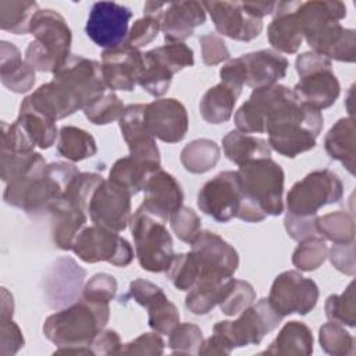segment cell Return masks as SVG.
Masks as SVG:
<instances>
[{
    "label": "cell",
    "mask_w": 356,
    "mask_h": 356,
    "mask_svg": "<svg viewBox=\"0 0 356 356\" xmlns=\"http://www.w3.org/2000/svg\"><path fill=\"white\" fill-rule=\"evenodd\" d=\"M234 122L243 134H263L280 125L300 124L318 136L323 128V115L303 103L292 89L275 83L253 90L236 110Z\"/></svg>",
    "instance_id": "6da1fadb"
},
{
    "label": "cell",
    "mask_w": 356,
    "mask_h": 356,
    "mask_svg": "<svg viewBox=\"0 0 356 356\" xmlns=\"http://www.w3.org/2000/svg\"><path fill=\"white\" fill-rule=\"evenodd\" d=\"M299 25L306 43L327 58L353 63L356 56V33L341 25L346 17L342 1L313 0L300 1L296 8Z\"/></svg>",
    "instance_id": "7a4b0ae2"
},
{
    "label": "cell",
    "mask_w": 356,
    "mask_h": 356,
    "mask_svg": "<svg viewBox=\"0 0 356 356\" xmlns=\"http://www.w3.org/2000/svg\"><path fill=\"white\" fill-rule=\"evenodd\" d=\"M236 172L243 193L236 218L259 222L267 216H280L284 211L285 174L278 163L271 157L259 159L239 165Z\"/></svg>",
    "instance_id": "3957f363"
},
{
    "label": "cell",
    "mask_w": 356,
    "mask_h": 356,
    "mask_svg": "<svg viewBox=\"0 0 356 356\" xmlns=\"http://www.w3.org/2000/svg\"><path fill=\"white\" fill-rule=\"evenodd\" d=\"M79 171L72 163L56 161L35 175L7 184L3 199L13 207L22 209L26 214L36 216L47 211L67 189Z\"/></svg>",
    "instance_id": "277c9868"
},
{
    "label": "cell",
    "mask_w": 356,
    "mask_h": 356,
    "mask_svg": "<svg viewBox=\"0 0 356 356\" xmlns=\"http://www.w3.org/2000/svg\"><path fill=\"white\" fill-rule=\"evenodd\" d=\"M108 303L82 298L50 314L43 324L44 337L57 346H89L108 323Z\"/></svg>",
    "instance_id": "5b68a950"
},
{
    "label": "cell",
    "mask_w": 356,
    "mask_h": 356,
    "mask_svg": "<svg viewBox=\"0 0 356 356\" xmlns=\"http://www.w3.org/2000/svg\"><path fill=\"white\" fill-rule=\"evenodd\" d=\"M33 40L25 50V61L36 71L56 72L71 56V29L61 14L54 10H38L29 24Z\"/></svg>",
    "instance_id": "8992f818"
},
{
    "label": "cell",
    "mask_w": 356,
    "mask_h": 356,
    "mask_svg": "<svg viewBox=\"0 0 356 356\" xmlns=\"http://www.w3.org/2000/svg\"><path fill=\"white\" fill-rule=\"evenodd\" d=\"M161 220L145 206H139L131 216L129 227L135 243V253L140 267L150 273L167 271L174 257V242Z\"/></svg>",
    "instance_id": "52a82bcc"
},
{
    "label": "cell",
    "mask_w": 356,
    "mask_h": 356,
    "mask_svg": "<svg viewBox=\"0 0 356 356\" xmlns=\"http://www.w3.org/2000/svg\"><path fill=\"white\" fill-rule=\"evenodd\" d=\"M282 318L268 299L263 298L241 312L236 320L214 324L213 332L218 334L231 349L257 345L266 334L278 327Z\"/></svg>",
    "instance_id": "ba28073f"
},
{
    "label": "cell",
    "mask_w": 356,
    "mask_h": 356,
    "mask_svg": "<svg viewBox=\"0 0 356 356\" xmlns=\"http://www.w3.org/2000/svg\"><path fill=\"white\" fill-rule=\"evenodd\" d=\"M343 196V185L339 177L330 170H316L293 184L286 195L288 214L314 216L317 211Z\"/></svg>",
    "instance_id": "9c48e42d"
},
{
    "label": "cell",
    "mask_w": 356,
    "mask_h": 356,
    "mask_svg": "<svg viewBox=\"0 0 356 356\" xmlns=\"http://www.w3.org/2000/svg\"><path fill=\"white\" fill-rule=\"evenodd\" d=\"M72 252L85 263L107 261L115 267H127L134 259L132 246L125 238L95 224L78 234Z\"/></svg>",
    "instance_id": "30bf717a"
},
{
    "label": "cell",
    "mask_w": 356,
    "mask_h": 356,
    "mask_svg": "<svg viewBox=\"0 0 356 356\" xmlns=\"http://www.w3.org/2000/svg\"><path fill=\"white\" fill-rule=\"evenodd\" d=\"M131 18L132 11L122 4L97 1L90 8L85 32L95 44L104 50L118 49L127 42Z\"/></svg>",
    "instance_id": "8fae6325"
},
{
    "label": "cell",
    "mask_w": 356,
    "mask_h": 356,
    "mask_svg": "<svg viewBox=\"0 0 356 356\" xmlns=\"http://www.w3.org/2000/svg\"><path fill=\"white\" fill-rule=\"evenodd\" d=\"M267 299L282 317L293 313L305 316L317 305L318 286L299 271L289 270L275 277Z\"/></svg>",
    "instance_id": "7c38bea8"
},
{
    "label": "cell",
    "mask_w": 356,
    "mask_h": 356,
    "mask_svg": "<svg viewBox=\"0 0 356 356\" xmlns=\"http://www.w3.org/2000/svg\"><path fill=\"white\" fill-rule=\"evenodd\" d=\"M53 81L71 90L81 102L82 110L106 93V83L99 61L71 54L53 74Z\"/></svg>",
    "instance_id": "4fadbf2b"
},
{
    "label": "cell",
    "mask_w": 356,
    "mask_h": 356,
    "mask_svg": "<svg viewBox=\"0 0 356 356\" xmlns=\"http://www.w3.org/2000/svg\"><path fill=\"white\" fill-rule=\"evenodd\" d=\"M242 186L236 171H222L209 179L197 193V207L218 222L236 217L242 203Z\"/></svg>",
    "instance_id": "5bb4252c"
},
{
    "label": "cell",
    "mask_w": 356,
    "mask_h": 356,
    "mask_svg": "<svg viewBox=\"0 0 356 356\" xmlns=\"http://www.w3.org/2000/svg\"><path fill=\"white\" fill-rule=\"evenodd\" d=\"M131 193L113 179H103L89 203V217L95 225L121 232L131 220Z\"/></svg>",
    "instance_id": "9a60e30c"
},
{
    "label": "cell",
    "mask_w": 356,
    "mask_h": 356,
    "mask_svg": "<svg viewBox=\"0 0 356 356\" xmlns=\"http://www.w3.org/2000/svg\"><path fill=\"white\" fill-rule=\"evenodd\" d=\"M191 246L199 267L197 281L209 277H232L239 266L234 246L211 231H200Z\"/></svg>",
    "instance_id": "2e32d148"
},
{
    "label": "cell",
    "mask_w": 356,
    "mask_h": 356,
    "mask_svg": "<svg viewBox=\"0 0 356 356\" xmlns=\"http://www.w3.org/2000/svg\"><path fill=\"white\" fill-rule=\"evenodd\" d=\"M145 127L156 139L165 143L181 142L188 132V113L177 99H156L145 106Z\"/></svg>",
    "instance_id": "e0dca14e"
},
{
    "label": "cell",
    "mask_w": 356,
    "mask_h": 356,
    "mask_svg": "<svg viewBox=\"0 0 356 356\" xmlns=\"http://www.w3.org/2000/svg\"><path fill=\"white\" fill-rule=\"evenodd\" d=\"M218 33L241 42H250L263 29V19L253 17L242 1H202Z\"/></svg>",
    "instance_id": "ac0fdd59"
},
{
    "label": "cell",
    "mask_w": 356,
    "mask_h": 356,
    "mask_svg": "<svg viewBox=\"0 0 356 356\" xmlns=\"http://www.w3.org/2000/svg\"><path fill=\"white\" fill-rule=\"evenodd\" d=\"M86 273L72 259L60 257L47 270L43 280V292L51 309H61L75 303Z\"/></svg>",
    "instance_id": "d6986e66"
},
{
    "label": "cell",
    "mask_w": 356,
    "mask_h": 356,
    "mask_svg": "<svg viewBox=\"0 0 356 356\" xmlns=\"http://www.w3.org/2000/svg\"><path fill=\"white\" fill-rule=\"evenodd\" d=\"M129 295L138 305L147 309V323L154 332L168 335L179 324L177 306L156 284L136 278L129 284Z\"/></svg>",
    "instance_id": "ffe728a7"
},
{
    "label": "cell",
    "mask_w": 356,
    "mask_h": 356,
    "mask_svg": "<svg viewBox=\"0 0 356 356\" xmlns=\"http://www.w3.org/2000/svg\"><path fill=\"white\" fill-rule=\"evenodd\" d=\"M143 67V53L138 49L122 46L102 53V74L111 92H131L138 85Z\"/></svg>",
    "instance_id": "44dd1931"
},
{
    "label": "cell",
    "mask_w": 356,
    "mask_h": 356,
    "mask_svg": "<svg viewBox=\"0 0 356 356\" xmlns=\"http://www.w3.org/2000/svg\"><path fill=\"white\" fill-rule=\"evenodd\" d=\"M146 104H128L118 120L124 140L128 145L129 156L138 161L161 167L160 152L154 138L145 127L143 114Z\"/></svg>",
    "instance_id": "7402d4cb"
},
{
    "label": "cell",
    "mask_w": 356,
    "mask_h": 356,
    "mask_svg": "<svg viewBox=\"0 0 356 356\" xmlns=\"http://www.w3.org/2000/svg\"><path fill=\"white\" fill-rule=\"evenodd\" d=\"M19 107L32 110L54 122L82 110L76 96L54 81L40 85L33 93L22 100Z\"/></svg>",
    "instance_id": "603a6c76"
},
{
    "label": "cell",
    "mask_w": 356,
    "mask_h": 356,
    "mask_svg": "<svg viewBox=\"0 0 356 356\" xmlns=\"http://www.w3.org/2000/svg\"><path fill=\"white\" fill-rule=\"evenodd\" d=\"M243 70L245 85L263 89L275 85L286 75L288 60L273 49H263L238 57Z\"/></svg>",
    "instance_id": "cb8c5ba5"
},
{
    "label": "cell",
    "mask_w": 356,
    "mask_h": 356,
    "mask_svg": "<svg viewBox=\"0 0 356 356\" xmlns=\"http://www.w3.org/2000/svg\"><path fill=\"white\" fill-rule=\"evenodd\" d=\"M204 22L206 10L202 1H172L165 4L161 14V32L168 43H184Z\"/></svg>",
    "instance_id": "d4e9b609"
},
{
    "label": "cell",
    "mask_w": 356,
    "mask_h": 356,
    "mask_svg": "<svg viewBox=\"0 0 356 356\" xmlns=\"http://www.w3.org/2000/svg\"><path fill=\"white\" fill-rule=\"evenodd\" d=\"M145 197L142 206L164 221L182 207L184 192L178 181L164 170H157L150 175L145 185Z\"/></svg>",
    "instance_id": "484cf974"
},
{
    "label": "cell",
    "mask_w": 356,
    "mask_h": 356,
    "mask_svg": "<svg viewBox=\"0 0 356 356\" xmlns=\"http://www.w3.org/2000/svg\"><path fill=\"white\" fill-rule=\"evenodd\" d=\"M300 1H277L274 18L267 28V38L273 50L293 54L299 50L303 35L296 8Z\"/></svg>",
    "instance_id": "4316f807"
},
{
    "label": "cell",
    "mask_w": 356,
    "mask_h": 356,
    "mask_svg": "<svg viewBox=\"0 0 356 356\" xmlns=\"http://www.w3.org/2000/svg\"><path fill=\"white\" fill-rule=\"evenodd\" d=\"M292 90L303 103L320 111L335 103L341 93V85L332 67H323L299 76V82Z\"/></svg>",
    "instance_id": "83f0119b"
},
{
    "label": "cell",
    "mask_w": 356,
    "mask_h": 356,
    "mask_svg": "<svg viewBox=\"0 0 356 356\" xmlns=\"http://www.w3.org/2000/svg\"><path fill=\"white\" fill-rule=\"evenodd\" d=\"M51 216V238L61 250H72L78 234L83 229L88 214L85 209L60 196L47 210Z\"/></svg>",
    "instance_id": "f1b7e54d"
},
{
    "label": "cell",
    "mask_w": 356,
    "mask_h": 356,
    "mask_svg": "<svg viewBox=\"0 0 356 356\" xmlns=\"http://www.w3.org/2000/svg\"><path fill=\"white\" fill-rule=\"evenodd\" d=\"M35 68L21 57L19 49L7 40L0 43V79L14 93H26L35 83Z\"/></svg>",
    "instance_id": "f546056e"
},
{
    "label": "cell",
    "mask_w": 356,
    "mask_h": 356,
    "mask_svg": "<svg viewBox=\"0 0 356 356\" xmlns=\"http://www.w3.org/2000/svg\"><path fill=\"white\" fill-rule=\"evenodd\" d=\"M268 145L271 150L285 156L296 157L300 153L314 149L317 135L307 127L300 124H286L267 131Z\"/></svg>",
    "instance_id": "4dcf8cb0"
},
{
    "label": "cell",
    "mask_w": 356,
    "mask_h": 356,
    "mask_svg": "<svg viewBox=\"0 0 356 356\" xmlns=\"http://www.w3.org/2000/svg\"><path fill=\"white\" fill-rule=\"evenodd\" d=\"M355 121L352 117L338 120L324 138V149L332 160H338L350 172L355 174Z\"/></svg>",
    "instance_id": "1f68e13d"
},
{
    "label": "cell",
    "mask_w": 356,
    "mask_h": 356,
    "mask_svg": "<svg viewBox=\"0 0 356 356\" xmlns=\"http://www.w3.org/2000/svg\"><path fill=\"white\" fill-rule=\"evenodd\" d=\"M313 352V334L300 321H289L281 328L275 339L260 355L309 356Z\"/></svg>",
    "instance_id": "d6a6232c"
},
{
    "label": "cell",
    "mask_w": 356,
    "mask_h": 356,
    "mask_svg": "<svg viewBox=\"0 0 356 356\" xmlns=\"http://www.w3.org/2000/svg\"><path fill=\"white\" fill-rule=\"evenodd\" d=\"M234 278L232 277H209L199 280L185 298V306L193 314H207L227 295Z\"/></svg>",
    "instance_id": "836d02e7"
},
{
    "label": "cell",
    "mask_w": 356,
    "mask_h": 356,
    "mask_svg": "<svg viewBox=\"0 0 356 356\" xmlns=\"http://www.w3.org/2000/svg\"><path fill=\"white\" fill-rule=\"evenodd\" d=\"M241 92L220 82L209 88L200 99L199 111L202 118L209 124H222L227 122L234 111L236 99Z\"/></svg>",
    "instance_id": "e575fe53"
},
{
    "label": "cell",
    "mask_w": 356,
    "mask_h": 356,
    "mask_svg": "<svg viewBox=\"0 0 356 356\" xmlns=\"http://www.w3.org/2000/svg\"><path fill=\"white\" fill-rule=\"evenodd\" d=\"M222 150L225 157L238 165L271 156V147L266 139L241 131H229L222 138Z\"/></svg>",
    "instance_id": "d590c367"
},
{
    "label": "cell",
    "mask_w": 356,
    "mask_h": 356,
    "mask_svg": "<svg viewBox=\"0 0 356 356\" xmlns=\"http://www.w3.org/2000/svg\"><path fill=\"white\" fill-rule=\"evenodd\" d=\"M57 152L64 159L75 163L93 157L97 153V145L88 131L72 125H64L58 131Z\"/></svg>",
    "instance_id": "8d00e7d4"
},
{
    "label": "cell",
    "mask_w": 356,
    "mask_h": 356,
    "mask_svg": "<svg viewBox=\"0 0 356 356\" xmlns=\"http://www.w3.org/2000/svg\"><path fill=\"white\" fill-rule=\"evenodd\" d=\"M44 157L38 152H1L0 153V177L10 184L13 181L35 175L46 168Z\"/></svg>",
    "instance_id": "74e56055"
},
{
    "label": "cell",
    "mask_w": 356,
    "mask_h": 356,
    "mask_svg": "<svg viewBox=\"0 0 356 356\" xmlns=\"http://www.w3.org/2000/svg\"><path fill=\"white\" fill-rule=\"evenodd\" d=\"M160 170V167L138 161L131 156L118 159L111 170H110V179L118 182L125 189L129 191L131 195H136L138 192L145 189V185L150 175Z\"/></svg>",
    "instance_id": "f35d334b"
},
{
    "label": "cell",
    "mask_w": 356,
    "mask_h": 356,
    "mask_svg": "<svg viewBox=\"0 0 356 356\" xmlns=\"http://www.w3.org/2000/svg\"><path fill=\"white\" fill-rule=\"evenodd\" d=\"M181 164L192 174H204L220 160V147L211 139H195L181 150Z\"/></svg>",
    "instance_id": "ab89813d"
},
{
    "label": "cell",
    "mask_w": 356,
    "mask_h": 356,
    "mask_svg": "<svg viewBox=\"0 0 356 356\" xmlns=\"http://www.w3.org/2000/svg\"><path fill=\"white\" fill-rule=\"evenodd\" d=\"M15 122L28 135L31 142L40 149L51 147L56 142V138L58 136L54 121L28 108L19 107V114Z\"/></svg>",
    "instance_id": "60d3db41"
},
{
    "label": "cell",
    "mask_w": 356,
    "mask_h": 356,
    "mask_svg": "<svg viewBox=\"0 0 356 356\" xmlns=\"http://www.w3.org/2000/svg\"><path fill=\"white\" fill-rule=\"evenodd\" d=\"M39 10L36 1H0V28L14 35L29 32L33 14Z\"/></svg>",
    "instance_id": "b9f144b4"
},
{
    "label": "cell",
    "mask_w": 356,
    "mask_h": 356,
    "mask_svg": "<svg viewBox=\"0 0 356 356\" xmlns=\"http://www.w3.org/2000/svg\"><path fill=\"white\" fill-rule=\"evenodd\" d=\"M172 72L163 65L150 50L143 53V67L138 79V85H140L149 95L154 97H160L167 93L171 81Z\"/></svg>",
    "instance_id": "7bdbcfd3"
},
{
    "label": "cell",
    "mask_w": 356,
    "mask_h": 356,
    "mask_svg": "<svg viewBox=\"0 0 356 356\" xmlns=\"http://www.w3.org/2000/svg\"><path fill=\"white\" fill-rule=\"evenodd\" d=\"M317 229L323 238L334 243H349L355 241V222L346 211H334L317 217Z\"/></svg>",
    "instance_id": "ee69618b"
},
{
    "label": "cell",
    "mask_w": 356,
    "mask_h": 356,
    "mask_svg": "<svg viewBox=\"0 0 356 356\" xmlns=\"http://www.w3.org/2000/svg\"><path fill=\"white\" fill-rule=\"evenodd\" d=\"M318 341L321 349L328 355L348 356L355 353V339L339 323L323 324L318 331Z\"/></svg>",
    "instance_id": "f6af8a7d"
},
{
    "label": "cell",
    "mask_w": 356,
    "mask_h": 356,
    "mask_svg": "<svg viewBox=\"0 0 356 356\" xmlns=\"http://www.w3.org/2000/svg\"><path fill=\"white\" fill-rule=\"evenodd\" d=\"M355 282L352 281L341 295H330L325 300L324 310L330 321L342 325L355 327L356 307H355Z\"/></svg>",
    "instance_id": "bcb514c9"
},
{
    "label": "cell",
    "mask_w": 356,
    "mask_h": 356,
    "mask_svg": "<svg viewBox=\"0 0 356 356\" xmlns=\"http://www.w3.org/2000/svg\"><path fill=\"white\" fill-rule=\"evenodd\" d=\"M327 257L328 248L324 238H309L299 242L292 254V264L300 271H314Z\"/></svg>",
    "instance_id": "7dc6e473"
},
{
    "label": "cell",
    "mask_w": 356,
    "mask_h": 356,
    "mask_svg": "<svg viewBox=\"0 0 356 356\" xmlns=\"http://www.w3.org/2000/svg\"><path fill=\"white\" fill-rule=\"evenodd\" d=\"M124 108L125 106L122 100L114 92H108L86 106L83 108V114L89 122L95 125H107L115 120H120Z\"/></svg>",
    "instance_id": "c3c4849f"
},
{
    "label": "cell",
    "mask_w": 356,
    "mask_h": 356,
    "mask_svg": "<svg viewBox=\"0 0 356 356\" xmlns=\"http://www.w3.org/2000/svg\"><path fill=\"white\" fill-rule=\"evenodd\" d=\"M165 273L167 278L179 291H189L199 278V267L191 252L174 254Z\"/></svg>",
    "instance_id": "681fc988"
},
{
    "label": "cell",
    "mask_w": 356,
    "mask_h": 356,
    "mask_svg": "<svg viewBox=\"0 0 356 356\" xmlns=\"http://www.w3.org/2000/svg\"><path fill=\"white\" fill-rule=\"evenodd\" d=\"M203 341L202 330L192 323L178 324L168 334V348L178 355H199Z\"/></svg>",
    "instance_id": "f907efd6"
},
{
    "label": "cell",
    "mask_w": 356,
    "mask_h": 356,
    "mask_svg": "<svg viewBox=\"0 0 356 356\" xmlns=\"http://www.w3.org/2000/svg\"><path fill=\"white\" fill-rule=\"evenodd\" d=\"M150 53L172 74H177L186 67H192L195 63L193 50L185 43H167L152 49Z\"/></svg>",
    "instance_id": "816d5d0a"
},
{
    "label": "cell",
    "mask_w": 356,
    "mask_h": 356,
    "mask_svg": "<svg viewBox=\"0 0 356 356\" xmlns=\"http://www.w3.org/2000/svg\"><path fill=\"white\" fill-rule=\"evenodd\" d=\"M256 300V292L253 286L243 280H234L227 295L220 302V309L227 316H235L253 305Z\"/></svg>",
    "instance_id": "f5cc1de1"
},
{
    "label": "cell",
    "mask_w": 356,
    "mask_h": 356,
    "mask_svg": "<svg viewBox=\"0 0 356 356\" xmlns=\"http://www.w3.org/2000/svg\"><path fill=\"white\" fill-rule=\"evenodd\" d=\"M161 14H145L142 18L136 19L128 32L124 46L139 50L142 46L154 40L159 31H161Z\"/></svg>",
    "instance_id": "db71d44e"
},
{
    "label": "cell",
    "mask_w": 356,
    "mask_h": 356,
    "mask_svg": "<svg viewBox=\"0 0 356 356\" xmlns=\"http://www.w3.org/2000/svg\"><path fill=\"white\" fill-rule=\"evenodd\" d=\"M170 224L172 231L178 236V239L189 245L202 231L200 217L191 207H185V206L179 207L175 213L171 214Z\"/></svg>",
    "instance_id": "11a10c76"
},
{
    "label": "cell",
    "mask_w": 356,
    "mask_h": 356,
    "mask_svg": "<svg viewBox=\"0 0 356 356\" xmlns=\"http://www.w3.org/2000/svg\"><path fill=\"white\" fill-rule=\"evenodd\" d=\"M117 293V281L113 275L106 273L95 274L85 284L82 289V298L90 302L108 303Z\"/></svg>",
    "instance_id": "9f6ffc18"
},
{
    "label": "cell",
    "mask_w": 356,
    "mask_h": 356,
    "mask_svg": "<svg viewBox=\"0 0 356 356\" xmlns=\"http://www.w3.org/2000/svg\"><path fill=\"white\" fill-rule=\"evenodd\" d=\"M164 341L157 332H145L128 343H121L115 355H163Z\"/></svg>",
    "instance_id": "6f0895ef"
},
{
    "label": "cell",
    "mask_w": 356,
    "mask_h": 356,
    "mask_svg": "<svg viewBox=\"0 0 356 356\" xmlns=\"http://www.w3.org/2000/svg\"><path fill=\"white\" fill-rule=\"evenodd\" d=\"M288 235L298 242L309 238H323L317 229V216H293L286 214L284 220Z\"/></svg>",
    "instance_id": "680465c9"
},
{
    "label": "cell",
    "mask_w": 356,
    "mask_h": 356,
    "mask_svg": "<svg viewBox=\"0 0 356 356\" xmlns=\"http://www.w3.org/2000/svg\"><path fill=\"white\" fill-rule=\"evenodd\" d=\"M202 47V60L206 65H217L229 60V50L224 39L216 33H206L199 38Z\"/></svg>",
    "instance_id": "91938a15"
},
{
    "label": "cell",
    "mask_w": 356,
    "mask_h": 356,
    "mask_svg": "<svg viewBox=\"0 0 356 356\" xmlns=\"http://www.w3.org/2000/svg\"><path fill=\"white\" fill-rule=\"evenodd\" d=\"M0 355H15L25 343L24 335L13 318H0Z\"/></svg>",
    "instance_id": "94428289"
},
{
    "label": "cell",
    "mask_w": 356,
    "mask_h": 356,
    "mask_svg": "<svg viewBox=\"0 0 356 356\" xmlns=\"http://www.w3.org/2000/svg\"><path fill=\"white\" fill-rule=\"evenodd\" d=\"M328 257L338 271L355 275V241L349 243H334L328 250Z\"/></svg>",
    "instance_id": "6125c7cd"
},
{
    "label": "cell",
    "mask_w": 356,
    "mask_h": 356,
    "mask_svg": "<svg viewBox=\"0 0 356 356\" xmlns=\"http://www.w3.org/2000/svg\"><path fill=\"white\" fill-rule=\"evenodd\" d=\"M120 346V335L113 330H102L89 345L93 355H115Z\"/></svg>",
    "instance_id": "be15d7a7"
},
{
    "label": "cell",
    "mask_w": 356,
    "mask_h": 356,
    "mask_svg": "<svg viewBox=\"0 0 356 356\" xmlns=\"http://www.w3.org/2000/svg\"><path fill=\"white\" fill-rule=\"evenodd\" d=\"M323 67H332V63L330 58H327L316 51L302 53L300 56L296 57V61H295V68H296V72L299 76H302L310 71H314L317 68H323Z\"/></svg>",
    "instance_id": "e7e4bbea"
},
{
    "label": "cell",
    "mask_w": 356,
    "mask_h": 356,
    "mask_svg": "<svg viewBox=\"0 0 356 356\" xmlns=\"http://www.w3.org/2000/svg\"><path fill=\"white\" fill-rule=\"evenodd\" d=\"M277 1H243V7L256 18L263 19L266 15L274 14Z\"/></svg>",
    "instance_id": "03108f58"
},
{
    "label": "cell",
    "mask_w": 356,
    "mask_h": 356,
    "mask_svg": "<svg viewBox=\"0 0 356 356\" xmlns=\"http://www.w3.org/2000/svg\"><path fill=\"white\" fill-rule=\"evenodd\" d=\"M14 313V300L13 295L6 289L1 288V318H13Z\"/></svg>",
    "instance_id": "003e7915"
}]
</instances>
